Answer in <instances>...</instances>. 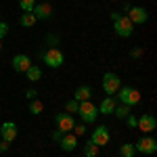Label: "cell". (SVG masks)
Returning a JSON list of instances; mask_svg holds the SVG:
<instances>
[{"label": "cell", "mask_w": 157, "mask_h": 157, "mask_svg": "<svg viewBox=\"0 0 157 157\" xmlns=\"http://www.w3.org/2000/svg\"><path fill=\"white\" fill-rule=\"evenodd\" d=\"M90 140L94 143L97 147H105L111 140V132H109L107 126H97L94 130H92V134H90Z\"/></svg>", "instance_id": "cell-9"}, {"label": "cell", "mask_w": 157, "mask_h": 157, "mask_svg": "<svg viewBox=\"0 0 157 157\" xmlns=\"http://www.w3.org/2000/svg\"><path fill=\"white\" fill-rule=\"evenodd\" d=\"M34 17L36 19H50V15H52V6H50L48 2H40L38 4L36 2V6H34Z\"/></svg>", "instance_id": "cell-14"}, {"label": "cell", "mask_w": 157, "mask_h": 157, "mask_svg": "<svg viewBox=\"0 0 157 157\" xmlns=\"http://www.w3.org/2000/svg\"><path fill=\"white\" fill-rule=\"evenodd\" d=\"M71 132L75 134V136H84V134H86V124H84V121H82V124H75Z\"/></svg>", "instance_id": "cell-25"}, {"label": "cell", "mask_w": 157, "mask_h": 157, "mask_svg": "<svg viewBox=\"0 0 157 157\" xmlns=\"http://www.w3.org/2000/svg\"><path fill=\"white\" fill-rule=\"evenodd\" d=\"M113 115H115L117 120H126V117L130 115V107H126V105H115V109H113Z\"/></svg>", "instance_id": "cell-20"}, {"label": "cell", "mask_w": 157, "mask_h": 157, "mask_svg": "<svg viewBox=\"0 0 157 157\" xmlns=\"http://www.w3.org/2000/svg\"><path fill=\"white\" fill-rule=\"evenodd\" d=\"M42 111H44V103L38 101V98H32V101H29V113H32V115H40Z\"/></svg>", "instance_id": "cell-19"}, {"label": "cell", "mask_w": 157, "mask_h": 157, "mask_svg": "<svg viewBox=\"0 0 157 157\" xmlns=\"http://www.w3.org/2000/svg\"><path fill=\"white\" fill-rule=\"evenodd\" d=\"M130 57H132V59H140V57H143V48H140V46L132 48L130 50Z\"/></svg>", "instance_id": "cell-27"}, {"label": "cell", "mask_w": 157, "mask_h": 157, "mask_svg": "<svg viewBox=\"0 0 157 157\" xmlns=\"http://www.w3.org/2000/svg\"><path fill=\"white\" fill-rule=\"evenodd\" d=\"M84 155L86 157H97L98 155V147L94 145L92 140H88V143L84 145Z\"/></svg>", "instance_id": "cell-22"}, {"label": "cell", "mask_w": 157, "mask_h": 157, "mask_svg": "<svg viewBox=\"0 0 157 157\" xmlns=\"http://www.w3.org/2000/svg\"><path fill=\"white\" fill-rule=\"evenodd\" d=\"M9 143H6V140H2V138H0V155H2V153H6V151H9Z\"/></svg>", "instance_id": "cell-30"}, {"label": "cell", "mask_w": 157, "mask_h": 157, "mask_svg": "<svg viewBox=\"0 0 157 157\" xmlns=\"http://www.w3.org/2000/svg\"><path fill=\"white\" fill-rule=\"evenodd\" d=\"M113 29H115V34L120 38H130L134 34V25L126 15H120V17L113 21Z\"/></svg>", "instance_id": "cell-4"}, {"label": "cell", "mask_w": 157, "mask_h": 157, "mask_svg": "<svg viewBox=\"0 0 157 157\" xmlns=\"http://www.w3.org/2000/svg\"><path fill=\"white\" fill-rule=\"evenodd\" d=\"M136 130H140L143 134H151L153 130H157V117L151 115V113H143V115L138 117Z\"/></svg>", "instance_id": "cell-8"}, {"label": "cell", "mask_w": 157, "mask_h": 157, "mask_svg": "<svg viewBox=\"0 0 157 157\" xmlns=\"http://www.w3.org/2000/svg\"><path fill=\"white\" fill-rule=\"evenodd\" d=\"M115 105H117V103H115V98L113 97H105L103 98V101H101V105H98V115H111V113H113V109H115Z\"/></svg>", "instance_id": "cell-15"}, {"label": "cell", "mask_w": 157, "mask_h": 157, "mask_svg": "<svg viewBox=\"0 0 157 157\" xmlns=\"http://www.w3.org/2000/svg\"><path fill=\"white\" fill-rule=\"evenodd\" d=\"M120 155L121 157H134V155H136L134 145H132V143H124V145L120 147Z\"/></svg>", "instance_id": "cell-21"}, {"label": "cell", "mask_w": 157, "mask_h": 157, "mask_svg": "<svg viewBox=\"0 0 157 157\" xmlns=\"http://www.w3.org/2000/svg\"><path fill=\"white\" fill-rule=\"evenodd\" d=\"M25 75H27V80H29V82H38V80L42 78V69H40L38 65H29V67H27V71H25Z\"/></svg>", "instance_id": "cell-17"}, {"label": "cell", "mask_w": 157, "mask_h": 157, "mask_svg": "<svg viewBox=\"0 0 157 157\" xmlns=\"http://www.w3.org/2000/svg\"><path fill=\"white\" fill-rule=\"evenodd\" d=\"M59 143H61V149H63L65 153H71L73 149L78 147V136H75L73 132H67V134H63V136H61Z\"/></svg>", "instance_id": "cell-13"}, {"label": "cell", "mask_w": 157, "mask_h": 157, "mask_svg": "<svg viewBox=\"0 0 157 157\" xmlns=\"http://www.w3.org/2000/svg\"><path fill=\"white\" fill-rule=\"evenodd\" d=\"M115 94H117L120 105H126V107H130V109L140 103V92L136 88H132V86H120V90Z\"/></svg>", "instance_id": "cell-1"}, {"label": "cell", "mask_w": 157, "mask_h": 157, "mask_svg": "<svg viewBox=\"0 0 157 157\" xmlns=\"http://www.w3.org/2000/svg\"><path fill=\"white\" fill-rule=\"evenodd\" d=\"M40 57L44 59V63L48 65L50 69H59L61 65L65 63V55H63L61 48H57V46H50L48 50H42Z\"/></svg>", "instance_id": "cell-2"}, {"label": "cell", "mask_w": 157, "mask_h": 157, "mask_svg": "<svg viewBox=\"0 0 157 157\" xmlns=\"http://www.w3.org/2000/svg\"><path fill=\"white\" fill-rule=\"evenodd\" d=\"M120 86H121V80H120L117 73L107 71L103 75V92H105L107 97H115V92L120 90Z\"/></svg>", "instance_id": "cell-3"}, {"label": "cell", "mask_w": 157, "mask_h": 157, "mask_svg": "<svg viewBox=\"0 0 157 157\" xmlns=\"http://www.w3.org/2000/svg\"><path fill=\"white\" fill-rule=\"evenodd\" d=\"M55 124H57V130H61L63 134H67V132H71L73 130V126H75V120H73V115L71 113H57L55 115Z\"/></svg>", "instance_id": "cell-7"}, {"label": "cell", "mask_w": 157, "mask_h": 157, "mask_svg": "<svg viewBox=\"0 0 157 157\" xmlns=\"http://www.w3.org/2000/svg\"><path fill=\"white\" fill-rule=\"evenodd\" d=\"M36 21H38V19L34 17V13H23V15L19 17V23H21V27H32Z\"/></svg>", "instance_id": "cell-18"}, {"label": "cell", "mask_w": 157, "mask_h": 157, "mask_svg": "<svg viewBox=\"0 0 157 157\" xmlns=\"http://www.w3.org/2000/svg\"><path fill=\"white\" fill-rule=\"evenodd\" d=\"M126 121H128V126H130V128H134V130H136V124H138V117H136V115H132V113H130V115L126 117Z\"/></svg>", "instance_id": "cell-26"}, {"label": "cell", "mask_w": 157, "mask_h": 157, "mask_svg": "<svg viewBox=\"0 0 157 157\" xmlns=\"http://www.w3.org/2000/svg\"><path fill=\"white\" fill-rule=\"evenodd\" d=\"M11 65H13V69L17 73H25L27 71V67L32 65V61H29V57L27 55H15L11 61Z\"/></svg>", "instance_id": "cell-12"}, {"label": "cell", "mask_w": 157, "mask_h": 157, "mask_svg": "<svg viewBox=\"0 0 157 157\" xmlns=\"http://www.w3.org/2000/svg\"><path fill=\"white\" fill-rule=\"evenodd\" d=\"M36 6V0H19V9L23 13H32Z\"/></svg>", "instance_id": "cell-23"}, {"label": "cell", "mask_w": 157, "mask_h": 157, "mask_svg": "<svg viewBox=\"0 0 157 157\" xmlns=\"http://www.w3.org/2000/svg\"><path fill=\"white\" fill-rule=\"evenodd\" d=\"M134 149H136V153H143V155H153L157 151V140L153 138V136H143L136 145H134Z\"/></svg>", "instance_id": "cell-6"}, {"label": "cell", "mask_w": 157, "mask_h": 157, "mask_svg": "<svg viewBox=\"0 0 157 157\" xmlns=\"http://www.w3.org/2000/svg\"><path fill=\"white\" fill-rule=\"evenodd\" d=\"M126 17L132 21V25H145L149 21V13L143 6H130V11H128Z\"/></svg>", "instance_id": "cell-10"}, {"label": "cell", "mask_w": 157, "mask_h": 157, "mask_svg": "<svg viewBox=\"0 0 157 157\" xmlns=\"http://www.w3.org/2000/svg\"><path fill=\"white\" fill-rule=\"evenodd\" d=\"M46 40H48V44H50V46H57V44H59V40H57L55 36H48Z\"/></svg>", "instance_id": "cell-32"}, {"label": "cell", "mask_w": 157, "mask_h": 157, "mask_svg": "<svg viewBox=\"0 0 157 157\" xmlns=\"http://www.w3.org/2000/svg\"><path fill=\"white\" fill-rule=\"evenodd\" d=\"M50 136H52V140H57V143H59V140H61V136H63V132H61V130H55V132L50 134Z\"/></svg>", "instance_id": "cell-31"}, {"label": "cell", "mask_w": 157, "mask_h": 157, "mask_svg": "<svg viewBox=\"0 0 157 157\" xmlns=\"http://www.w3.org/2000/svg\"><path fill=\"white\" fill-rule=\"evenodd\" d=\"M9 34V23H4V21H0V40Z\"/></svg>", "instance_id": "cell-28"}, {"label": "cell", "mask_w": 157, "mask_h": 157, "mask_svg": "<svg viewBox=\"0 0 157 157\" xmlns=\"http://www.w3.org/2000/svg\"><path fill=\"white\" fill-rule=\"evenodd\" d=\"M78 109H80V103H78V101H75V98H71V101H67V103H65V111H67V113H78Z\"/></svg>", "instance_id": "cell-24"}, {"label": "cell", "mask_w": 157, "mask_h": 157, "mask_svg": "<svg viewBox=\"0 0 157 157\" xmlns=\"http://www.w3.org/2000/svg\"><path fill=\"white\" fill-rule=\"evenodd\" d=\"M25 97L29 98V101H32V98H36L38 97V90H36V88H27V90H25Z\"/></svg>", "instance_id": "cell-29"}, {"label": "cell", "mask_w": 157, "mask_h": 157, "mask_svg": "<svg viewBox=\"0 0 157 157\" xmlns=\"http://www.w3.org/2000/svg\"><path fill=\"white\" fill-rule=\"evenodd\" d=\"M0 50H2V40H0Z\"/></svg>", "instance_id": "cell-33"}, {"label": "cell", "mask_w": 157, "mask_h": 157, "mask_svg": "<svg viewBox=\"0 0 157 157\" xmlns=\"http://www.w3.org/2000/svg\"><path fill=\"white\" fill-rule=\"evenodd\" d=\"M78 113H80V117H82L84 124H94L97 117H98V109L92 105V101H84V103H80Z\"/></svg>", "instance_id": "cell-5"}, {"label": "cell", "mask_w": 157, "mask_h": 157, "mask_svg": "<svg viewBox=\"0 0 157 157\" xmlns=\"http://www.w3.org/2000/svg\"><path fill=\"white\" fill-rule=\"evenodd\" d=\"M17 124L15 121H4L2 126H0V136H2V140H6L9 145H11L13 140L17 138Z\"/></svg>", "instance_id": "cell-11"}, {"label": "cell", "mask_w": 157, "mask_h": 157, "mask_svg": "<svg viewBox=\"0 0 157 157\" xmlns=\"http://www.w3.org/2000/svg\"><path fill=\"white\" fill-rule=\"evenodd\" d=\"M73 98H75L78 103L90 101V98H92V88H90V86H86V84L78 86V88H75V94H73Z\"/></svg>", "instance_id": "cell-16"}]
</instances>
